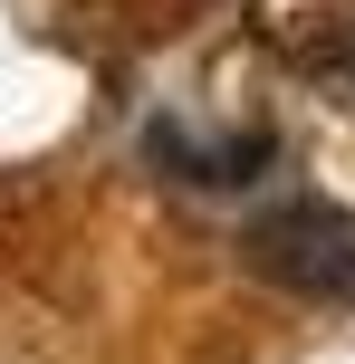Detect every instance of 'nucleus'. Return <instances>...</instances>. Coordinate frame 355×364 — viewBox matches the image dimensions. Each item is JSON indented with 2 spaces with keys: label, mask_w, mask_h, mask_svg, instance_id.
I'll list each match as a JSON object with an SVG mask.
<instances>
[{
  "label": "nucleus",
  "mask_w": 355,
  "mask_h": 364,
  "mask_svg": "<svg viewBox=\"0 0 355 364\" xmlns=\"http://www.w3.org/2000/svg\"><path fill=\"white\" fill-rule=\"evenodd\" d=\"M144 154L164 164L173 182H250V173H269V125H231V134H202V125H154L144 134Z\"/></svg>",
  "instance_id": "nucleus-3"
},
{
  "label": "nucleus",
  "mask_w": 355,
  "mask_h": 364,
  "mask_svg": "<svg viewBox=\"0 0 355 364\" xmlns=\"http://www.w3.org/2000/svg\"><path fill=\"white\" fill-rule=\"evenodd\" d=\"M240 250L288 297H355V211H337V201H279L250 220Z\"/></svg>",
  "instance_id": "nucleus-1"
},
{
  "label": "nucleus",
  "mask_w": 355,
  "mask_h": 364,
  "mask_svg": "<svg viewBox=\"0 0 355 364\" xmlns=\"http://www.w3.org/2000/svg\"><path fill=\"white\" fill-rule=\"evenodd\" d=\"M269 48L317 87H355V0H269Z\"/></svg>",
  "instance_id": "nucleus-2"
}]
</instances>
